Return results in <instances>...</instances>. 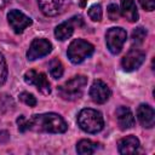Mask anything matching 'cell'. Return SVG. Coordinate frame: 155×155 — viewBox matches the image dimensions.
<instances>
[{
  "label": "cell",
  "mask_w": 155,
  "mask_h": 155,
  "mask_svg": "<svg viewBox=\"0 0 155 155\" xmlns=\"http://www.w3.org/2000/svg\"><path fill=\"white\" fill-rule=\"evenodd\" d=\"M19 132L34 131L46 133H64L68 130L65 120L56 113H45L31 115L28 120L21 115L17 119Z\"/></svg>",
  "instance_id": "obj_1"
},
{
  "label": "cell",
  "mask_w": 155,
  "mask_h": 155,
  "mask_svg": "<svg viewBox=\"0 0 155 155\" xmlns=\"http://www.w3.org/2000/svg\"><path fill=\"white\" fill-rule=\"evenodd\" d=\"M78 125L87 133H98L104 127V120L101 111L91 108L82 109L78 115Z\"/></svg>",
  "instance_id": "obj_2"
},
{
  "label": "cell",
  "mask_w": 155,
  "mask_h": 155,
  "mask_svg": "<svg viewBox=\"0 0 155 155\" xmlns=\"http://www.w3.org/2000/svg\"><path fill=\"white\" fill-rule=\"evenodd\" d=\"M87 85V78L85 75H76L57 87L59 97L65 101H76L82 97L85 87Z\"/></svg>",
  "instance_id": "obj_3"
},
{
  "label": "cell",
  "mask_w": 155,
  "mask_h": 155,
  "mask_svg": "<svg viewBox=\"0 0 155 155\" xmlns=\"http://www.w3.org/2000/svg\"><path fill=\"white\" fill-rule=\"evenodd\" d=\"M93 52H94V46L84 39L73 40L70 42V45L68 46V50H67L68 58L74 64H79V63L84 62Z\"/></svg>",
  "instance_id": "obj_4"
},
{
  "label": "cell",
  "mask_w": 155,
  "mask_h": 155,
  "mask_svg": "<svg viewBox=\"0 0 155 155\" xmlns=\"http://www.w3.org/2000/svg\"><path fill=\"white\" fill-rule=\"evenodd\" d=\"M126 39H127V33L121 27H113L108 29L105 33V44L108 50L113 54L120 53L124 44L126 42Z\"/></svg>",
  "instance_id": "obj_5"
},
{
  "label": "cell",
  "mask_w": 155,
  "mask_h": 155,
  "mask_svg": "<svg viewBox=\"0 0 155 155\" xmlns=\"http://www.w3.org/2000/svg\"><path fill=\"white\" fill-rule=\"evenodd\" d=\"M24 81L28 85L36 86V88L44 94H50L51 93V85H50L46 75L41 71H36L34 69L28 70L24 74Z\"/></svg>",
  "instance_id": "obj_6"
},
{
  "label": "cell",
  "mask_w": 155,
  "mask_h": 155,
  "mask_svg": "<svg viewBox=\"0 0 155 155\" xmlns=\"http://www.w3.org/2000/svg\"><path fill=\"white\" fill-rule=\"evenodd\" d=\"M52 51V44L46 39H34L27 51V58L29 61H35L48 54Z\"/></svg>",
  "instance_id": "obj_7"
},
{
  "label": "cell",
  "mask_w": 155,
  "mask_h": 155,
  "mask_svg": "<svg viewBox=\"0 0 155 155\" xmlns=\"http://www.w3.org/2000/svg\"><path fill=\"white\" fill-rule=\"evenodd\" d=\"M144 61H145V52L139 48H132L124 56L121 61V65L125 71H133L138 69Z\"/></svg>",
  "instance_id": "obj_8"
},
{
  "label": "cell",
  "mask_w": 155,
  "mask_h": 155,
  "mask_svg": "<svg viewBox=\"0 0 155 155\" xmlns=\"http://www.w3.org/2000/svg\"><path fill=\"white\" fill-rule=\"evenodd\" d=\"M7 21H8L10 27L13 29V31L16 34L23 33V30L27 27L31 25V23H33L31 18L28 17V16H25L19 10H11L7 13Z\"/></svg>",
  "instance_id": "obj_9"
},
{
  "label": "cell",
  "mask_w": 155,
  "mask_h": 155,
  "mask_svg": "<svg viewBox=\"0 0 155 155\" xmlns=\"http://www.w3.org/2000/svg\"><path fill=\"white\" fill-rule=\"evenodd\" d=\"M79 27V25H84V22H82V18L80 16H75L73 18H70L69 21L67 22H63L61 24H58L54 29V36L57 38V40H61V41H64L67 39H69L73 33H74V28L75 27Z\"/></svg>",
  "instance_id": "obj_10"
},
{
  "label": "cell",
  "mask_w": 155,
  "mask_h": 155,
  "mask_svg": "<svg viewBox=\"0 0 155 155\" xmlns=\"http://www.w3.org/2000/svg\"><path fill=\"white\" fill-rule=\"evenodd\" d=\"M111 94V91L109 86L102 81V80H94L91 88H90V97L92 101L97 104H103L105 103Z\"/></svg>",
  "instance_id": "obj_11"
},
{
  "label": "cell",
  "mask_w": 155,
  "mask_h": 155,
  "mask_svg": "<svg viewBox=\"0 0 155 155\" xmlns=\"http://www.w3.org/2000/svg\"><path fill=\"white\" fill-rule=\"evenodd\" d=\"M40 10L46 16H57L68 6V0H36Z\"/></svg>",
  "instance_id": "obj_12"
},
{
  "label": "cell",
  "mask_w": 155,
  "mask_h": 155,
  "mask_svg": "<svg viewBox=\"0 0 155 155\" xmlns=\"http://www.w3.org/2000/svg\"><path fill=\"white\" fill-rule=\"evenodd\" d=\"M137 119L145 128H151L155 124V111L149 104H140L137 108Z\"/></svg>",
  "instance_id": "obj_13"
},
{
  "label": "cell",
  "mask_w": 155,
  "mask_h": 155,
  "mask_svg": "<svg viewBox=\"0 0 155 155\" xmlns=\"http://www.w3.org/2000/svg\"><path fill=\"white\" fill-rule=\"evenodd\" d=\"M115 115H116L117 125L121 130H128L134 125V116L130 108L121 105L116 109Z\"/></svg>",
  "instance_id": "obj_14"
},
{
  "label": "cell",
  "mask_w": 155,
  "mask_h": 155,
  "mask_svg": "<svg viewBox=\"0 0 155 155\" xmlns=\"http://www.w3.org/2000/svg\"><path fill=\"white\" fill-rule=\"evenodd\" d=\"M139 149V140L136 136H126L117 142V150L120 154H134Z\"/></svg>",
  "instance_id": "obj_15"
},
{
  "label": "cell",
  "mask_w": 155,
  "mask_h": 155,
  "mask_svg": "<svg viewBox=\"0 0 155 155\" xmlns=\"http://www.w3.org/2000/svg\"><path fill=\"white\" fill-rule=\"evenodd\" d=\"M121 13L128 22L138 21V11L134 0H121Z\"/></svg>",
  "instance_id": "obj_16"
},
{
  "label": "cell",
  "mask_w": 155,
  "mask_h": 155,
  "mask_svg": "<svg viewBox=\"0 0 155 155\" xmlns=\"http://www.w3.org/2000/svg\"><path fill=\"white\" fill-rule=\"evenodd\" d=\"M99 143L92 142L90 139H81L76 144V151L80 155H88V154H93L98 148H99Z\"/></svg>",
  "instance_id": "obj_17"
},
{
  "label": "cell",
  "mask_w": 155,
  "mask_h": 155,
  "mask_svg": "<svg viewBox=\"0 0 155 155\" xmlns=\"http://www.w3.org/2000/svg\"><path fill=\"white\" fill-rule=\"evenodd\" d=\"M48 69H50V74L53 79H59L62 78L63 75V71H64V68H63V64L62 62L58 59V58H52L48 63Z\"/></svg>",
  "instance_id": "obj_18"
},
{
  "label": "cell",
  "mask_w": 155,
  "mask_h": 155,
  "mask_svg": "<svg viewBox=\"0 0 155 155\" xmlns=\"http://www.w3.org/2000/svg\"><path fill=\"white\" fill-rule=\"evenodd\" d=\"M145 36H147V30L143 27H137L132 31V42L139 45L144 41Z\"/></svg>",
  "instance_id": "obj_19"
},
{
  "label": "cell",
  "mask_w": 155,
  "mask_h": 155,
  "mask_svg": "<svg viewBox=\"0 0 155 155\" xmlns=\"http://www.w3.org/2000/svg\"><path fill=\"white\" fill-rule=\"evenodd\" d=\"M103 16V11H102V6L99 4H94L88 8V17L94 21V22H99L102 19Z\"/></svg>",
  "instance_id": "obj_20"
},
{
  "label": "cell",
  "mask_w": 155,
  "mask_h": 155,
  "mask_svg": "<svg viewBox=\"0 0 155 155\" xmlns=\"http://www.w3.org/2000/svg\"><path fill=\"white\" fill-rule=\"evenodd\" d=\"M18 97H19V99H21L24 104H27V105H29V107H35V105H36V98H35L31 93H29V92H22Z\"/></svg>",
  "instance_id": "obj_21"
},
{
  "label": "cell",
  "mask_w": 155,
  "mask_h": 155,
  "mask_svg": "<svg viewBox=\"0 0 155 155\" xmlns=\"http://www.w3.org/2000/svg\"><path fill=\"white\" fill-rule=\"evenodd\" d=\"M6 78H7V64L2 53H0V86L6 81Z\"/></svg>",
  "instance_id": "obj_22"
},
{
  "label": "cell",
  "mask_w": 155,
  "mask_h": 155,
  "mask_svg": "<svg viewBox=\"0 0 155 155\" xmlns=\"http://www.w3.org/2000/svg\"><path fill=\"white\" fill-rule=\"evenodd\" d=\"M108 17L111 21H117L120 17V10L116 4H110L108 6Z\"/></svg>",
  "instance_id": "obj_23"
},
{
  "label": "cell",
  "mask_w": 155,
  "mask_h": 155,
  "mask_svg": "<svg viewBox=\"0 0 155 155\" xmlns=\"http://www.w3.org/2000/svg\"><path fill=\"white\" fill-rule=\"evenodd\" d=\"M139 4L142 5V7L147 11H154L155 7V1L154 0H139Z\"/></svg>",
  "instance_id": "obj_24"
},
{
  "label": "cell",
  "mask_w": 155,
  "mask_h": 155,
  "mask_svg": "<svg viewBox=\"0 0 155 155\" xmlns=\"http://www.w3.org/2000/svg\"><path fill=\"white\" fill-rule=\"evenodd\" d=\"M10 136L7 131H0V143H6L8 140Z\"/></svg>",
  "instance_id": "obj_25"
},
{
  "label": "cell",
  "mask_w": 155,
  "mask_h": 155,
  "mask_svg": "<svg viewBox=\"0 0 155 155\" xmlns=\"http://www.w3.org/2000/svg\"><path fill=\"white\" fill-rule=\"evenodd\" d=\"M85 2H86V0H81V6H84V5H85Z\"/></svg>",
  "instance_id": "obj_26"
}]
</instances>
